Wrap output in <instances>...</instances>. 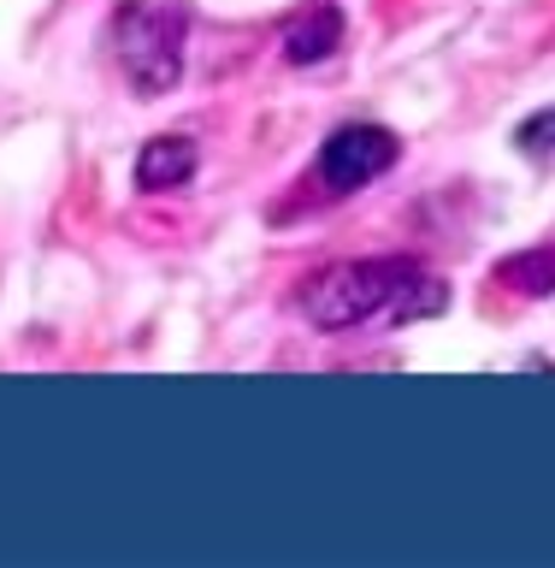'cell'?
<instances>
[{
	"instance_id": "8992f818",
	"label": "cell",
	"mask_w": 555,
	"mask_h": 568,
	"mask_svg": "<svg viewBox=\"0 0 555 568\" xmlns=\"http://www.w3.org/2000/svg\"><path fill=\"white\" fill-rule=\"evenodd\" d=\"M496 278L514 284L521 296H549L555 291V243L526 248V255H508L503 266H496Z\"/></svg>"
},
{
	"instance_id": "3957f363",
	"label": "cell",
	"mask_w": 555,
	"mask_h": 568,
	"mask_svg": "<svg viewBox=\"0 0 555 568\" xmlns=\"http://www.w3.org/2000/svg\"><path fill=\"white\" fill-rule=\"evenodd\" d=\"M397 154H402L397 131H384V124H343L319 149V178H326L331 195H349V190L372 184V178H384L397 166Z\"/></svg>"
},
{
	"instance_id": "5b68a950",
	"label": "cell",
	"mask_w": 555,
	"mask_h": 568,
	"mask_svg": "<svg viewBox=\"0 0 555 568\" xmlns=\"http://www.w3.org/2000/svg\"><path fill=\"white\" fill-rule=\"evenodd\" d=\"M195 172V142L189 136H154L136 154V190H177Z\"/></svg>"
},
{
	"instance_id": "6da1fadb",
	"label": "cell",
	"mask_w": 555,
	"mask_h": 568,
	"mask_svg": "<svg viewBox=\"0 0 555 568\" xmlns=\"http://www.w3.org/2000/svg\"><path fill=\"white\" fill-rule=\"evenodd\" d=\"M308 326L319 332H349L367 320H420L450 308V284L414 255H379V261H337L314 273L296 291Z\"/></svg>"
},
{
	"instance_id": "52a82bcc",
	"label": "cell",
	"mask_w": 555,
	"mask_h": 568,
	"mask_svg": "<svg viewBox=\"0 0 555 568\" xmlns=\"http://www.w3.org/2000/svg\"><path fill=\"white\" fill-rule=\"evenodd\" d=\"M514 149H526L532 160L555 154V106H544V113L521 119V131H514Z\"/></svg>"
},
{
	"instance_id": "7a4b0ae2",
	"label": "cell",
	"mask_w": 555,
	"mask_h": 568,
	"mask_svg": "<svg viewBox=\"0 0 555 568\" xmlns=\"http://www.w3.org/2000/svg\"><path fill=\"white\" fill-rule=\"evenodd\" d=\"M189 12L177 0H124L113 12V48L136 95H166L184 78Z\"/></svg>"
},
{
	"instance_id": "277c9868",
	"label": "cell",
	"mask_w": 555,
	"mask_h": 568,
	"mask_svg": "<svg viewBox=\"0 0 555 568\" xmlns=\"http://www.w3.org/2000/svg\"><path fill=\"white\" fill-rule=\"evenodd\" d=\"M337 42H343V12L314 7V12H301L296 24L284 30V60L290 65H319L326 53H337Z\"/></svg>"
}]
</instances>
